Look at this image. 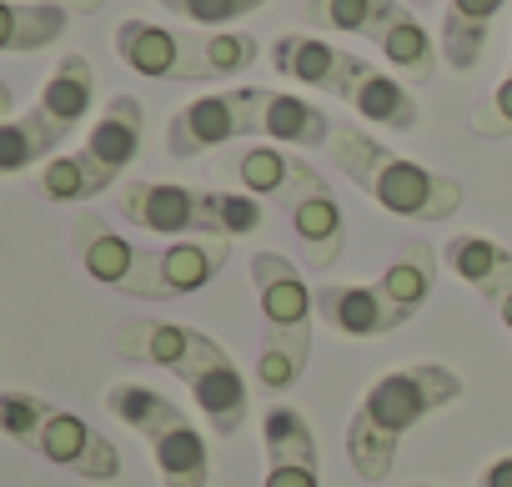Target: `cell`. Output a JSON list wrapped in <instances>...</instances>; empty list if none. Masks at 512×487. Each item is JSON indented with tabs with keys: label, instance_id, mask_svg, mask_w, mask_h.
<instances>
[{
	"label": "cell",
	"instance_id": "1",
	"mask_svg": "<svg viewBox=\"0 0 512 487\" xmlns=\"http://www.w3.org/2000/svg\"><path fill=\"white\" fill-rule=\"evenodd\" d=\"M116 352L131 362H151V367L171 372L196 397V407L216 437H236L246 427V412H251L246 377L206 332L181 327V322H121Z\"/></svg>",
	"mask_w": 512,
	"mask_h": 487
},
{
	"label": "cell",
	"instance_id": "2",
	"mask_svg": "<svg viewBox=\"0 0 512 487\" xmlns=\"http://www.w3.org/2000/svg\"><path fill=\"white\" fill-rule=\"evenodd\" d=\"M462 397V377L452 367H437V362H412V367H397L387 377H377L367 387V397L357 402V412L347 417V462L362 482H382L397 462V447L402 437L452 407Z\"/></svg>",
	"mask_w": 512,
	"mask_h": 487
},
{
	"label": "cell",
	"instance_id": "3",
	"mask_svg": "<svg viewBox=\"0 0 512 487\" xmlns=\"http://www.w3.org/2000/svg\"><path fill=\"white\" fill-rule=\"evenodd\" d=\"M327 151H332L337 171H342L352 186H362L382 211H392V216H402V221H427V226H437V221H447V216L462 211V186H457L452 176H437V171H427L422 161L397 156L392 146H382V141H377L372 131H362L357 121H337Z\"/></svg>",
	"mask_w": 512,
	"mask_h": 487
},
{
	"label": "cell",
	"instance_id": "4",
	"mask_svg": "<svg viewBox=\"0 0 512 487\" xmlns=\"http://www.w3.org/2000/svg\"><path fill=\"white\" fill-rule=\"evenodd\" d=\"M256 302H262V352H256V382L262 392H292L312 357V317L317 292L307 287L302 267L282 252H256L246 262Z\"/></svg>",
	"mask_w": 512,
	"mask_h": 487
},
{
	"label": "cell",
	"instance_id": "5",
	"mask_svg": "<svg viewBox=\"0 0 512 487\" xmlns=\"http://www.w3.org/2000/svg\"><path fill=\"white\" fill-rule=\"evenodd\" d=\"M116 216L156 236H246L267 221L246 191H206L181 181H126L116 186Z\"/></svg>",
	"mask_w": 512,
	"mask_h": 487
},
{
	"label": "cell",
	"instance_id": "6",
	"mask_svg": "<svg viewBox=\"0 0 512 487\" xmlns=\"http://www.w3.org/2000/svg\"><path fill=\"white\" fill-rule=\"evenodd\" d=\"M0 432L16 447L46 457L61 472H76L81 482H116L121 477V452L111 437H101L81 412L56 407L36 392H0Z\"/></svg>",
	"mask_w": 512,
	"mask_h": 487
},
{
	"label": "cell",
	"instance_id": "7",
	"mask_svg": "<svg viewBox=\"0 0 512 487\" xmlns=\"http://www.w3.org/2000/svg\"><path fill=\"white\" fill-rule=\"evenodd\" d=\"M106 407L146 442V452L161 472V487H206L211 482L206 437L166 392H156L146 382H116V387H106Z\"/></svg>",
	"mask_w": 512,
	"mask_h": 487
},
{
	"label": "cell",
	"instance_id": "8",
	"mask_svg": "<svg viewBox=\"0 0 512 487\" xmlns=\"http://www.w3.org/2000/svg\"><path fill=\"white\" fill-rule=\"evenodd\" d=\"M71 252L96 287H111L136 302H176L166 287V272H161V247H136L101 211H76Z\"/></svg>",
	"mask_w": 512,
	"mask_h": 487
},
{
	"label": "cell",
	"instance_id": "9",
	"mask_svg": "<svg viewBox=\"0 0 512 487\" xmlns=\"http://www.w3.org/2000/svg\"><path fill=\"white\" fill-rule=\"evenodd\" d=\"M262 111H267V86H236V91L196 96L166 121V156L196 161L206 151L262 136Z\"/></svg>",
	"mask_w": 512,
	"mask_h": 487
},
{
	"label": "cell",
	"instance_id": "10",
	"mask_svg": "<svg viewBox=\"0 0 512 487\" xmlns=\"http://www.w3.org/2000/svg\"><path fill=\"white\" fill-rule=\"evenodd\" d=\"M116 56L126 71L146 76V81H211V61H206V36L196 31H176V26H156V21H121L116 26Z\"/></svg>",
	"mask_w": 512,
	"mask_h": 487
},
{
	"label": "cell",
	"instance_id": "11",
	"mask_svg": "<svg viewBox=\"0 0 512 487\" xmlns=\"http://www.w3.org/2000/svg\"><path fill=\"white\" fill-rule=\"evenodd\" d=\"M216 176L231 181L236 191L256 196V201H282L297 196L307 181H317L322 171L307 161V156H292L287 146H256V141H236L226 146V156H216Z\"/></svg>",
	"mask_w": 512,
	"mask_h": 487
},
{
	"label": "cell",
	"instance_id": "12",
	"mask_svg": "<svg viewBox=\"0 0 512 487\" xmlns=\"http://www.w3.org/2000/svg\"><path fill=\"white\" fill-rule=\"evenodd\" d=\"M282 216H287L297 247H302V262L312 272H332L342 247H347V216H342V201L332 196V186L322 176L307 181L297 196L282 201Z\"/></svg>",
	"mask_w": 512,
	"mask_h": 487
},
{
	"label": "cell",
	"instance_id": "13",
	"mask_svg": "<svg viewBox=\"0 0 512 487\" xmlns=\"http://www.w3.org/2000/svg\"><path fill=\"white\" fill-rule=\"evenodd\" d=\"M272 66H277V76H287V81H297V86H312V91H327V96H337V101H347L352 86H357V76L367 71L362 56H352V51L322 41V36H302V31L277 36Z\"/></svg>",
	"mask_w": 512,
	"mask_h": 487
},
{
	"label": "cell",
	"instance_id": "14",
	"mask_svg": "<svg viewBox=\"0 0 512 487\" xmlns=\"http://www.w3.org/2000/svg\"><path fill=\"white\" fill-rule=\"evenodd\" d=\"M262 447H267L262 487H322V447L297 407L282 402L262 417Z\"/></svg>",
	"mask_w": 512,
	"mask_h": 487
},
{
	"label": "cell",
	"instance_id": "15",
	"mask_svg": "<svg viewBox=\"0 0 512 487\" xmlns=\"http://www.w3.org/2000/svg\"><path fill=\"white\" fill-rule=\"evenodd\" d=\"M317 317L332 332H342V337H387V332L412 322V312L402 302H392L382 292V282H367V287H317Z\"/></svg>",
	"mask_w": 512,
	"mask_h": 487
},
{
	"label": "cell",
	"instance_id": "16",
	"mask_svg": "<svg viewBox=\"0 0 512 487\" xmlns=\"http://www.w3.org/2000/svg\"><path fill=\"white\" fill-rule=\"evenodd\" d=\"M141 141H146V111L136 96H111L96 116V126L86 131V161L116 186L121 171L141 156Z\"/></svg>",
	"mask_w": 512,
	"mask_h": 487
},
{
	"label": "cell",
	"instance_id": "17",
	"mask_svg": "<svg viewBox=\"0 0 512 487\" xmlns=\"http://www.w3.org/2000/svg\"><path fill=\"white\" fill-rule=\"evenodd\" d=\"M442 267H447L462 287H472L477 297H487V302H497V297L512 287V252L502 247V241L477 236V231H457V236H447Z\"/></svg>",
	"mask_w": 512,
	"mask_h": 487
},
{
	"label": "cell",
	"instance_id": "18",
	"mask_svg": "<svg viewBox=\"0 0 512 487\" xmlns=\"http://www.w3.org/2000/svg\"><path fill=\"white\" fill-rule=\"evenodd\" d=\"M372 46L382 51V61L397 71V76H407V81H432L437 76V46H432V36H427V26L402 6V0H392V11L382 16V26L372 31Z\"/></svg>",
	"mask_w": 512,
	"mask_h": 487
},
{
	"label": "cell",
	"instance_id": "19",
	"mask_svg": "<svg viewBox=\"0 0 512 487\" xmlns=\"http://www.w3.org/2000/svg\"><path fill=\"white\" fill-rule=\"evenodd\" d=\"M512 6V0H447L442 11V61L452 71H477L482 51H487V36H492V21Z\"/></svg>",
	"mask_w": 512,
	"mask_h": 487
},
{
	"label": "cell",
	"instance_id": "20",
	"mask_svg": "<svg viewBox=\"0 0 512 487\" xmlns=\"http://www.w3.org/2000/svg\"><path fill=\"white\" fill-rule=\"evenodd\" d=\"M71 26V11L61 0H0V51L6 56H36L56 46Z\"/></svg>",
	"mask_w": 512,
	"mask_h": 487
},
{
	"label": "cell",
	"instance_id": "21",
	"mask_svg": "<svg viewBox=\"0 0 512 487\" xmlns=\"http://www.w3.org/2000/svg\"><path fill=\"white\" fill-rule=\"evenodd\" d=\"M231 257V236H176L161 247V272H166V287L171 297H191L201 287H211L221 277Z\"/></svg>",
	"mask_w": 512,
	"mask_h": 487
},
{
	"label": "cell",
	"instance_id": "22",
	"mask_svg": "<svg viewBox=\"0 0 512 487\" xmlns=\"http://www.w3.org/2000/svg\"><path fill=\"white\" fill-rule=\"evenodd\" d=\"M91 101H96V66H91L81 51H66V56L56 61V71L46 76L36 106L71 136V131L91 116Z\"/></svg>",
	"mask_w": 512,
	"mask_h": 487
},
{
	"label": "cell",
	"instance_id": "23",
	"mask_svg": "<svg viewBox=\"0 0 512 487\" xmlns=\"http://www.w3.org/2000/svg\"><path fill=\"white\" fill-rule=\"evenodd\" d=\"M332 126H337V121H332L317 101L292 96V91H267L262 136H267L272 146H302V151H312V146H327V141H332Z\"/></svg>",
	"mask_w": 512,
	"mask_h": 487
},
{
	"label": "cell",
	"instance_id": "24",
	"mask_svg": "<svg viewBox=\"0 0 512 487\" xmlns=\"http://www.w3.org/2000/svg\"><path fill=\"white\" fill-rule=\"evenodd\" d=\"M66 131L41 111H21L11 121H0V176H16V171H31V166H46L56 151H61Z\"/></svg>",
	"mask_w": 512,
	"mask_h": 487
},
{
	"label": "cell",
	"instance_id": "25",
	"mask_svg": "<svg viewBox=\"0 0 512 487\" xmlns=\"http://www.w3.org/2000/svg\"><path fill=\"white\" fill-rule=\"evenodd\" d=\"M347 106L362 116V121H372V126H387V131H417V101H412V91L397 81V76H387V71H377L372 61H367V71L357 76V86H352V96H347Z\"/></svg>",
	"mask_w": 512,
	"mask_h": 487
},
{
	"label": "cell",
	"instance_id": "26",
	"mask_svg": "<svg viewBox=\"0 0 512 487\" xmlns=\"http://www.w3.org/2000/svg\"><path fill=\"white\" fill-rule=\"evenodd\" d=\"M382 282V292L392 297V302H402L412 317L427 307V297H432V287H437V252L427 247V241H407V247L397 252V262L377 277Z\"/></svg>",
	"mask_w": 512,
	"mask_h": 487
},
{
	"label": "cell",
	"instance_id": "27",
	"mask_svg": "<svg viewBox=\"0 0 512 487\" xmlns=\"http://www.w3.org/2000/svg\"><path fill=\"white\" fill-rule=\"evenodd\" d=\"M36 181H41V196H46V201H61V206H76V201H91V196H106V191H111V181L86 161V151L51 156Z\"/></svg>",
	"mask_w": 512,
	"mask_h": 487
},
{
	"label": "cell",
	"instance_id": "28",
	"mask_svg": "<svg viewBox=\"0 0 512 487\" xmlns=\"http://www.w3.org/2000/svg\"><path fill=\"white\" fill-rule=\"evenodd\" d=\"M387 11H392V0H307V6H302V16L317 31L362 36V41H372V31L382 26Z\"/></svg>",
	"mask_w": 512,
	"mask_h": 487
},
{
	"label": "cell",
	"instance_id": "29",
	"mask_svg": "<svg viewBox=\"0 0 512 487\" xmlns=\"http://www.w3.org/2000/svg\"><path fill=\"white\" fill-rule=\"evenodd\" d=\"M262 56L256 36L246 31H206V61H211V81H231V76H246Z\"/></svg>",
	"mask_w": 512,
	"mask_h": 487
},
{
	"label": "cell",
	"instance_id": "30",
	"mask_svg": "<svg viewBox=\"0 0 512 487\" xmlns=\"http://www.w3.org/2000/svg\"><path fill=\"white\" fill-rule=\"evenodd\" d=\"M156 6H161V11H171V16H181V21H191V26L226 31V26H236L241 16L262 11L267 0H156Z\"/></svg>",
	"mask_w": 512,
	"mask_h": 487
},
{
	"label": "cell",
	"instance_id": "31",
	"mask_svg": "<svg viewBox=\"0 0 512 487\" xmlns=\"http://www.w3.org/2000/svg\"><path fill=\"white\" fill-rule=\"evenodd\" d=\"M472 136L482 141H507L512 136V71L497 81V91L472 111Z\"/></svg>",
	"mask_w": 512,
	"mask_h": 487
},
{
	"label": "cell",
	"instance_id": "32",
	"mask_svg": "<svg viewBox=\"0 0 512 487\" xmlns=\"http://www.w3.org/2000/svg\"><path fill=\"white\" fill-rule=\"evenodd\" d=\"M477 487H512V452H507V457H497V462L477 477Z\"/></svg>",
	"mask_w": 512,
	"mask_h": 487
},
{
	"label": "cell",
	"instance_id": "33",
	"mask_svg": "<svg viewBox=\"0 0 512 487\" xmlns=\"http://www.w3.org/2000/svg\"><path fill=\"white\" fill-rule=\"evenodd\" d=\"M492 307H497V317H502V327H507V337H512V287H507Z\"/></svg>",
	"mask_w": 512,
	"mask_h": 487
},
{
	"label": "cell",
	"instance_id": "34",
	"mask_svg": "<svg viewBox=\"0 0 512 487\" xmlns=\"http://www.w3.org/2000/svg\"><path fill=\"white\" fill-rule=\"evenodd\" d=\"M61 6H66V11H76V16H96V11L106 6V0H61Z\"/></svg>",
	"mask_w": 512,
	"mask_h": 487
},
{
	"label": "cell",
	"instance_id": "35",
	"mask_svg": "<svg viewBox=\"0 0 512 487\" xmlns=\"http://www.w3.org/2000/svg\"><path fill=\"white\" fill-rule=\"evenodd\" d=\"M412 6H432V0H412Z\"/></svg>",
	"mask_w": 512,
	"mask_h": 487
},
{
	"label": "cell",
	"instance_id": "36",
	"mask_svg": "<svg viewBox=\"0 0 512 487\" xmlns=\"http://www.w3.org/2000/svg\"><path fill=\"white\" fill-rule=\"evenodd\" d=\"M412 487H432V482H412Z\"/></svg>",
	"mask_w": 512,
	"mask_h": 487
}]
</instances>
